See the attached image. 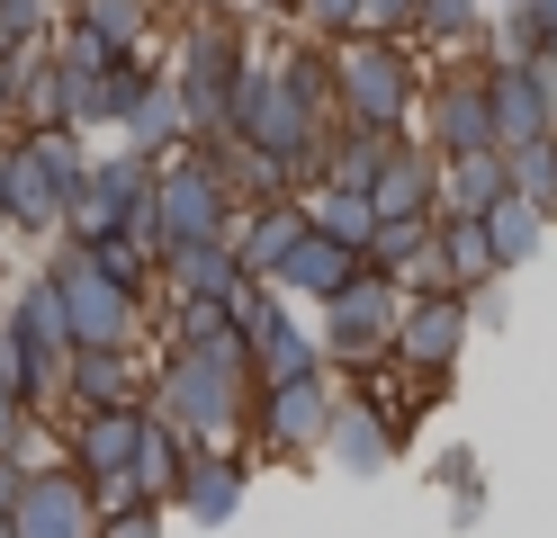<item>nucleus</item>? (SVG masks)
Returning <instances> with one entry per match:
<instances>
[{
  "instance_id": "obj_1",
  "label": "nucleus",
  "mask_w": 557,
  "mask_h": 538,
  "mask_svg": "<svg viewBox=\"0 0 557 538\" xmlns=\"http://www.w3.org/2000/svg\"><path fill=\"white\" fill-rule=\"evenodd\" d=\"M145 404L162 422H181L198 449H234L243 440V413H252V350L243 333H216V341H171L145 377Z\"/></svg>"
},
{
  "instance_id": "obj_2",
  "label": "nucleus",
  "mask_w": 557,
  "mask_h": 538,
  "mask_svg": "<svg viewBox=\"0 0 557 538\" xmlns=\"http://www.w3.org/2000/svg\"><path fill=\"white\" fill-rule=\"evenodd\" d=\"M324 54H333V117H360V126H413L423 72H413L405 36H369V27H342Z\"/></svg>"
},
{
  "instance_id": "obj_3",
  "label": "nucleus",
  "mask_w": 557,
  "mask_h": 538,
  "mask_svg": "<svg viewBox=\"0 0 557 538\" xmlns=\"http://www.w3.org/2000/svg\"><path fill=\"white\" fill-rule=\"evenodd\" d=\"M396 305H405V287L387 270H351L333 287V297L315 305V341H324V368L342 377H369V368H387V341H396Z\"/></svg>"
},
{
  "instance_id": "obj_4",
  "label": "nucleus",
  "mask_w": 557,
  "mask_h": 538,
  "mask_svg": "<svg viewBox=\"0 0 557 538\" xmlns=\"http://www.w3.org/2000/svg\"><path fill=\"white\" fill-rule=\"evenodd\" d=\"M243 63H252V36H243V18H234V10H225V18H216V10H207V18H189L181 63H171V90H181L189 135H216V126H225Z\"/></svg>"
},
{
  "instance_id": "obj_5",
  "label": "nucleus",
  "mask_w": 557,
  "mask_h": 538,
  "mask_svg": "<svg viewBox=\"0 0 557 538\" xmlns=\"http://www.w3.org/2000/svg\"><path fill=\"white\" fill-rule=\"evenodd\" d=\"M145 207H153V225H162V242H181V234H234V179L216 171V153H198V143H171V153H153V189H145Z\"/></svg>"
},
{
  "instance_id": "obj_6",
  "label": "nucleus",
  "mask_w": 557,
  "mask_h": 538,
  "mask_svg": "<svg viewBox=\"0 0 557 538\" xmlns=\"http://www.w3.org/2000/svg\"><path fill=\"white\" fill-rule=\"evenodd\" d=\"M46 278H54V305H63V333L73 341H145V287L109 278L82 242H63L46 261Z\"/></svg>"
},
{
  "instance_id": "obj_7",
  "label": "nucleus",
  "mask_w": 557,
  "mask_h": 538,
  "mask_svg": "<svg viewBox=\"0 0 557 538\" xmlns=\"http://www.w3.org/2000/svg\"><path fill=\"white\" fill-rule=\"evenodd\" d=\"M333 404H342V368H297V377H261V386H252V413H243V422L261 430V449H270V458H315Z\"/></svg>"
},
{
  "instance_id": "obj_8",
  "label": "nucleus",
  "mask_w": 557,
  "mask_h": 538,
  "mask_svg": "<svg viewBox=\"0 0 557 538\" xmlns=\"http://www.w3.org/2000/svg\"><path fill=\"white\" fill-rule=\"evenodd\" d=\"M145 189H153V162L135 153V143H117V153H90L82 179L63 189V242H99V234H117Z\"/></svg>"
},
{
  "instance_id": "obj_9",
  "label": "nucleus",
  "mask_w": 557,
  "mask_h": 538,
  "mask_svg": "<svg viewBox=\"0 0 557 538\" xmlns=\"http://www.w3.org/2000/svg\"><path fill=\"white\" fill-rule=\"evenodd\" d=\"M468 333H476V314H468L459 287H413V297L396 305L387 359H396V368H423V377H449V368H459V350H468Z\"/></svg>"
},
{
  "instance_id": "obj_10",
  "label": "nucleus",
  "mask_w": 557,
  "mask_h": 538,
  "mask_svg": "<svg viewBox=\"0 0 557 538\" xmlns=\"http://www.w3.org/2000/svg\"><path fill=\"white\" fill-rule=\"evenodd\" d=\"M63 189H73V179H63L18 126H0V215H10V234L54 242L63 234Z\"/></svg>"
},
{
  "instance_id": "obj_11",
  "label": "nucleus",
  "mask_w": 557,
  "mask_h": 538,
  "mask_svg": "<svg viewBox=\"0 0 557 538\" xmlns=\"http://www.w3.org/2000/svg\"><path fill=\"white\" fill-rule=\"evenodd\" d=\"M413 117H423V143H432V153H485V143H495V108H485V63H449L441 82L413 99Z\"/></svg>"
},
{
  "instance_id": "obj_12",
  "label": "nucleus",
  "mask_w": 557,
  "mask_h": 538,
  "mask_svg": "<svg viewBox=\"0 0 557 538\" xmlns=\"http://www.w3.org/2000/svg\"><path fill=\"white\" fill-rule=\"evenodd\" d=\"M10 538H99L90 485L73 476V466H27L18 502H10Z\"/></svg>"
},
{
  "instance_id": "obj_13",
  "label": "nucleus",
  "mask_w": 557,
  "mask_h": 538,
  "mask_svg": "<svg viewBox=\"0 0 557 538\" xmlns=\"http://www.w3.org/2000/svg\"><path fill=\"white\" fill-rule=\"evenodd\" d=\"M54 430H63V466L73 476H117V466H135L145 404H73V413H54Z\"/></svg>"
},
{
  "instance_id": "obj_14",
  "label": "nucleus",
  "mask_w": 557,
  "mask_h": 538,
  "mask_svg": "<svg viewBox=\"0 0 557 538\" xmlns=\"http://www.w3.org/2000/svg\"><path fill=\"white\" fill-rule=\"evenodd\" d=\"M73 404H145V341H73L54 413Z\"/></svg>"
},
{
  "instance_id": "obj_15",
  "label": "nucleus",
  "mask_w": 557,
  "mask_h": 538,
  "mask_svg": "<svg viewBox=\"0 0 557 538\" xmlns=\"http://www.w3.org/2000/svg\"><path fill=\"white\" fill-rule=\"evenodd\" d=\"M396 449H405V430H396L387 413H377L369 395H351V386H342V404H333V422H324L315 458H333L342 476H377V466H387Z\"/></svg>"
},
{
  "instance_id": "obj_16",
  "label": "nucleus",
  "mask_w": 557,
  "mask_h": 538,
  "mask_svg": "<svg viewBox=\"0 0 557 538\" xmlns=\"http://www.w3.org/2000/svg\"><path fill=\"white\" fill-rule=\"evenodd\" d=\"M243 493H252V466H243V449H189L181 466V485L162 493V512H189V521H234L243 512Z\"/></svg>"
},
{
  "instance_id": "obj_17",
  "label": "nucleus",
  "mask_w": 557,
  "mask_h": 538,
  "mask_svg": "<svg viewBox=\"0 0 557 538\" xmlns=\"http://www.w3.org/2000/svg\"><path fill=\"white\" fill-rule=\"evenodd\" d=\"M351 270H360V251H351V242H333V234H315V225H306V234L270 261V287H278L288 305H324Z\"/></svg>"
},
{
  "instance_id": "obj_18",
  "label": "nucleus",
  "mask_w": 557,
  "mask_h": 538,
  "mask_svg": "<svg viewBox=\"0 0 557 538\" xmlns=\"http://www.w3.org/2000/svg\"><path fill=\"white\" fill-rule=\"evenodd\" d=\"M153 278L171 287V297H225V287L243 278V261H234V234H181V242H162Z\"/></svg>"
},
{
  "instance_id": "obj_19",
  "label": "nucleus",
  "mask_w": 557,
  "mask_h": 538,
  "mask_svg": "<svg viewBox=\"0 0 557 538\" xmlns=\"http://www.w3.org/2000/svg\"><path fill=\"white\" fill-rule=\"evenodd\" d=\"M432 179H441V153L405 126L396 153L377 162V179H369V207H377V215H432Z\"/></svg>"
},
{
  "instance_id": "obj_20",
  "label": "nucleus",
  "mask_w": 557,
  "mask_h": 538,
  "mask_svg": "<svg viewBox=\"0 0 557 538\" xmlns=\"http://www.w3.org/2000/svg\"><path fill=\"white\" fill-rule=\"evenodd\" d=\"M243 350H252V386L261 377H297V368H324V341H315V323H297V305L278 297L252 333H243Z\"/></svg>"
},
{
  "instance_id": "obj_21",
  "label": "nucleus",
  "mask_w": 557,
  "mask_h": 538,
  "mask_svg": "<svg viewBox=\"0 0 557 538\" xmlns=\"http://www.w3.org/2000/svg\"><path fill=\"white\" fill-rule=\"evenodd\" d=\"M432 261H441V287H459V297L504 278V261H495V242H485L476 215H432Z\"/></svg>"
},
{
  "instance_id": "obj_22",
  "label": "nucleus",
  "mask_w": 557,
  "mask_h": 538,
  "mask_svg": "<svg viewBox=\"0 0 557 538\" xmlns=\"http://www.w3.org/2000/svg\"><path fill=\"white\" fill-rule=\"evenodd\" d=\"M495 198H504V143H485V153H441L432 215H485Z\"/></svg>"
},
{
  "instance_id": "obj_23",
  "label": "nucleus",
  "mask_w": 557,
  "mask_h": 538,
  "mask_svg": "<svg viewBox=\"0 0 557 538\" xmlns=\"http://www.w3.org/2000/svg\"><path fill=\"white\" fill-rule=\"evenodd\" d=\"M117 135L135 143V153H171V143H189V117H181V90H171V72H153L145 90H135V108L117 117Z\"/></svg>"
},
{
  "instance_id": "obj_24",
  "label": "nucleus",
  "mask_w": 557,
  "mask_h": 538,
  "mask_svg": "<svg viewBox=\"0 0 557 538\" xmlns=\"http://www.w3.org/2000/svg\"><path fill=\"white\" fill-rule=\"evenodd\" d=\"M476 225H485V242H495V261L521 270V261H540V242H548V207H531L521 189H504L495 207L476 215Z\"/></svg>"
},
{
  "instance_id": "obj_25",
  "label": "nucleus",
  "mask_w": 557,
  "mask_h": 538,
  "mask_svg": "<svg viewBox=\"0 0 557 538\" xmlns=\"http://www.w3.org/2000/svg\"><path fill=\"white\" fill-rule=\"evenodd\" d=\"M189 449H198L189 430H181V422H162V413L145 404V430H135V485H145V493L162 502L171 485H181V466H189Z\"/></svg>"
},
{
  "instance_id": "obj_26",
  "label": "nucleus",
  "mask_w": 557,
  "mask_h": 538,
  "mask_svg": "<svg viewBox=\"0 0 557 538\" xmlns=\"http://www.w3.org/2000/svg\"><path fill=\"white\" fill-rule=\"evenodd\" d=\"M270 72H278V90H288L315 126H333V54H324V46H278Z\"/></svg>"
},
{
  "instance_id": "obj_27",
  "label": "nucleus",
  "mask_w": 557,
  "mask_h": 538,
  "mask_svg": "<svg viewBox=\"0 0 557 538\" xmlns=\"http://www.w3.org/2000/svg\"><path fill=\"white\" fill-rule=\"evenodd\" d=\"M432 251V215H377L369 225V242H360V270H387V278H405L413 261Z\"/></svg>"
},
{
  "instance_id": "obj_28",
  "label": "nucleus",
  "mask_w": 557,
  "mask_h": 538,
  "mask_svg": "<svg viewBox=\"0 0 557 538\" xmlns=\"http://www.w3.org/2000/svg\"><path fill=\"white\" fill-rule=\"evenodd\" d=\"M306 198V225H315V234H333V242H369V225H377V207H369V189H333V179H324V189H297Z\"/></svg>"
},
{
  "instance_id": "obj_29",
  "label": "nucleus",
  "mask_w": 557,
  "mask_h": 538,
  "mask_svg": "<svg viewBox=\"0 0 557 538\" xmlns=\"http://www.w3.org/2000/svg\"><path fill=\"white\" fill-rule=\"evenodd\" d=\"M485 27V0H413L405 36H423V46H476Z\"/></svg>"
},
{
  "instance_id": "obj_30",
  "label": "nucleus",
  "mask_w": 557,
  "mask_h": 538,
  "mask_svg": "<svg viewBox=\"0 0 557 538\" xmlns=\"http://www.w3.org/2000/svg\"><path fill=\"white\" fill-rule=\"evenodd\" d=\"M73 18L99 27L117 54H135V46H145V27H153V0H73Z\"/></svg>"
},
{
  "instance_id": "obj_31",
  "label": "nucleus",
  "mask_w": 557,
  "mask_h": 538,
  "mask_svg": "<svg viewBox=\"0 0 557 538\" xmlns=\"http://www.w3.org/2000/svg\"><path fill=\"white\" fill-rule=\"evenodd\" d=\"M476 36H485V63H540L548 54V36H540L531 10H495V27H476Z\"/></svg>"
},
{
  "instance_id": "obj_32",
  "label": "nucleus",
  "mask_w": 557,
  "mask_h": 538,
  "mask_svg": "<svg viewBox=\"0 0 557 538\" xmlns=\"http://www.w3.org/2000/svg\"><path fill=\"white\" fill-rule=\"evenodd\" d=\"M82 251H90V261L109 270V278H126V287H153V251L135 242V234H99V242H82Z\"/></svg>"
},
{
  "instance_id": "obj_33",
  "label": "nucleus",
  "mask_w": 557,
  "mask_h": 538,
  "mask_svg": "<svg viewBox=\"0 0 557 538\" xmlns=\"http://www.w3.org/2000/svg\"><path fill=\"white\" fill-rule=\"evenodd\" d=\"M278 10H288L306 36H342V27L360 18V0H278Z\"/></svg>"
},
{
  "instance_id": "obj_34",
  "label": "nucleus",
  "mask_w": 557,
  "mask_h": 538,
  "mask_svg": "<svg viewBox=\"0 0 557 538\" xmlns=\"http://www.w3.org/2000/svg\"><path fill=\"white\" fill-rule=\"evenodd\" d=\"M99 538H162V502H126V512H99Z\"/></svg>"
},
{
  "instance_id": "obj_35",
  "label": "nucleus",
  "mask_w": 557,
  "mask_h": 538,
  "mask_svg": "<svg viewBox=\"0 0 557 538\" xmlns=\"http://www.w3.org/2000/svg\"><path fill=\"white\" fill-rule=\"evenodd\" d=\"M405 18H413V0H360L351 27H369V36H405Z\"/></svg>"
},
{
  "instance_id": "obj_36",
  "label": "nucleus",
  "mask_w": 557,
  "mask_h": 538,
  "mask_svg": "<svg viewBox=\"0 0 557 538\" xmlns=\"http://www.w3.org/2000/svg\"><path fill=\"white\" fill-rule=\"evenodd\" d=\"M27 422H37V404H27V395H10V386H0V449H18V430Z\"/></svg>"
},
{
  "instance_id": "obj_37",
  "label": "nucleus",
  "mask_w": 557,
  "mask_h": 538,
  "mask_svg": "<svg viewBox=\"0 0 557 538\" xmlns=\"http://www.w3.org/2000/svg\"><path fill=\"white\" fill-rule=\"evenodd\" d=\"M18 476H27V466H18L10 449H0V521H10V502H18Z\"/></svg>"
},
{
  "instance_id": "obj_38",
  "label": "nucleus",
  "mask_w": 557,
  "mask_h": 538,
  "mask_svg": "<svg viewBox=\"0 0 557 538\" xmlns=\"http://www.w3.org/2000/svg\"><path fill=\"white\" fill-rule=\"evenodd\" d=\"M521 10H531V18H540V36L557 27V0H521Z\"/></svg>"
},
{
  "instance_id": "obj_39",
  "label": "nucleus",
  "mask_w": 557,
  "mask_h": 538,
  "mask_svg": "<svg viewBox=\"0 0 557 538\" xmlns=\"http://www.w3.org/2000/svg\"><path fill=\"white\" fill-rule=\"evenodd\" d=\"M0 126H10V54H0Z\"/></svg>"
},
{
  "instance_id": "obj_40",
  "label": "nucleus",
  "mask_w": 557,
  "mask_h": 538,
  "mask_svg": "<svg viewBox=\"0 0 557 538\" xmlns=\"http://www.w3.org/2000/svg\"><path fill=\"white\" fill-rule=\"evenodd\" d=\"M548 63H557V27H548Z\"/></svg>"
},
{
  "instance_id": "obj_41",
  "label": "nucleus",
  "mask_w": 557,
  "mask_h": 538,
  "mask_svg": "<svg viewBox=\"0 0 557 538\" xmlns=\"http://www.w3.org/2000/svg\"><path fill=\"white\" fill-rule=\"evenodd\" d=\"M0 234H10V215H0Z\"/></svg>"
},
{
  "instance_id": "obj_42",
  "label": "nucleus",
  "mask_w": 557,
  "mask_h": 538,
  "mask_svg": "<svg viewBox=\"0 0 557 538\" xmlns=\"http://www.w3.org/2000/svg\"><path fill=\"white\" fill-rule=\"evenodd\" d=\"M0 538H10V521H0Z\"/></svg>"
},
{
  "instance_id": "obj_43",
  "label": "nucleus",
  "mask_w": 557,
  "mask_h": 538,
  "mask_svg": "<svg viewBox=\"0 0 557 538\" xmlns=\"http://www.w3.org/2000/svg\"><path fill=\"white\" fill-rule=\"evenodd\" d=\"M548 215H557V198H548Z\"/></svg>"
}]
</instances>
